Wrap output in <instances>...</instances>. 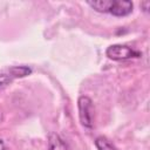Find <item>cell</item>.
<instances>
[{
	"label": "cell",
	"mask_w": 150,
	"mask_h": 150,
	"mask_svg": "<svg viewBox=\"0 0 150 150\" xmlns=\"http://www.w3.org/2000/svg\"><path fill=\"white\" fill-rule=\"evenodd\" d=\"M105 55L114 61H123L132 57H139L141 53L132 49L131 47H128L125 45H111L107 48Z\"/></svg>",
	"instance_id": "obj_1"
},
{
	"label": "cell",
	"mask_w": 150,
	"mask_h": 150,
	"mask_svg": "<svg viewBox=\"0 0 150 150\" xmlns=\"http://www.w3.org/2000/svg\"><path fill=\"white\" fill-rule=\"evenodd\" d=\"M79 107V117L80 122L84 128L91 129L93 128V102L88 96H80L77 101Z\"/></svg>",
	"instance_id": "obj_2"
},
{
	"label": "cell",
	"mask_w": 150,
	"mask_h": 150,
	"mask_svg": "<svg viewBox=\"0 0 150 150\" xmlns=\"http://www.w3.org/2000/svg\"><path fill=\"white\" fill-rule=\"evenodd\" d=\"M132 2L128 0H120V1H112V5L109 9V13L115 16H125L129 15L132 12Z\"/></svg>",
	"instance_id": "obj_3"
},
{
	"label": "cell",
	"mask_w": 150,
	"mask_h": 150,
	"mask_svg": "<svg viewBox=\"0 0 150 150\" xmlns=\"http://www.w3.org/2000/svg\"><path fill=\"white\" fill-rule=\"evenodd\" d=\"M114 0H100V1H88L87 4L100 13H109V9Z\"/></svg>",
	"instance_id": "obj_4"
},
{
	"label": "cell",
	"mask_w": 150,
	"mask_h": 150,
	"mask_svg": "<svg viewBox=\"0 0 150 150\" xmlns=\"http://www.w3.org/2000/svg\"><path fill=\"white\" fill-rule=\"evenodd\" d=\"M66 145L62 142V139L59 137V135L50 132L48 138V150H64Z\"/></svg>",
	"instance_id": "obj_5"
},
{
	"label": "cell",
	"mask_w": 150,
	"mask_h": 150,
	"mask_svg": "<svg viewBox=\"0 0 150 150\" xmlns=\"http://www.w3.org/2000/svg\"><path fill=\"white\" fill-rule=\"evenodd\" d=\"M32 73V69L27 66H14L8 69V74L14 77H25Z\"/></svg>",
	"instance_id": "obj_6"
},
{
	"label": "cell",
	"mask_w": 150,
	"mask_h": 150,
	"mask_svg": "<svg viewBox=\"0 0 150 150\" xmlns=\"http://www.w3.org/2000/svg\"><path fill=\"white\" fill-rule=\"evenodd\" d=\"M95 145L97 150H116L114 144L104 136H98L95 139Z\"/></svg>",
	"instance_id": "obj_7"
},
{
	"label": "cell",
	"mask_w": 150,
	"mask_h": 150,
	"mask_svg": "<svg viewBox=\"0 0 150 150\" xmlns=\"http://www.w3.org/2000/svg\"><path fill=\"white\" fill-rule=\"evenodd\" d=\"M13 77L9 75V74H6V73H0V87L1 86H6L8 84L9 82H12Z\"/></svg>",
	"instance_id": "obj_8"
},
{
	"label": "cell",
	"mask_w": 150,
	"mask_h": 150,
	"mask_svg": "<svg viewBox=\"0 0 150 150\" xmlns=\"http://www.w3.org/2000/svg\"><path fill=\"white\" fill-rule=\"evenodd\" d=\"M141 6L144 8V12H148L149 6H150V2H149V1H144V2H142V4H141Z\"/></svg>",
	"instance_id": "obj_9"
},
{
	"label": "cell",
	"mask_w": 150,
	"mask_h": 150,
	"mask_svg": "<svg viewBox=\"0 0 150 150\" xmlns=\"http://www.w3.org/2000/svg\"><path fill=\"white\" fill-rule=\"evenodd\" d=\"M0 150H6V148H5V143H4L2 139H0Z\"/></svg>",
	"instance_id": "obj_10"
}]
</instances>
